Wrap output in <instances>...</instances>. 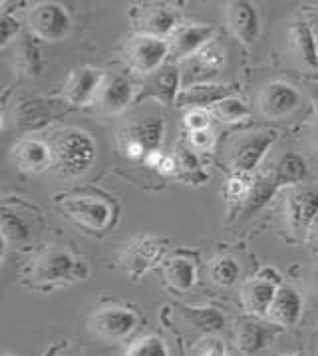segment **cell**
Instances as JSON below:
<instances>
[{"instance_id":"cell-1","label":"cell","mask_w":318,"mask_h":356,"mask_svg":"<svg viewBox=\"0 0 318 356\" xmlns=\"http://www.w3.org/2000/svg\"><path fill=\"white\" fill-rule=\"evenodd\" d=\"M84 277H87L86 263L60 245L44 247L32 257L24 271V279L38 291H52L54 286L82 281Z\"/></svg>"},{"instance_id":"cell-2","label":"cell","mask_w":318,"mask_h":356,"mask_svg":"<svg viewBox=\"0 0 318 356\" xmlns=\"http://www.w3.org/2000/svg\"><path fill=\"white\" fill-rule=\"evenodd\" d=\"M50 147L54 156V168L62 177L84 175L98 156V145L84 129L70 128L58 131Z\"/></svg>"},{"instance_id":"cell-3","label":"cell","mask_w":318,"mask_h":356,"mask_svg":"<svg viewBox=\"0 0 318 356\" xmlns=\"http://www.w3.org/2000/svg\"><path fill=\"white\" fill-rule=\"evenodd\" d=\"M60 209L72 219L76 225L87 231H103L114 221V203L96 195H72L58 200Z\"/></svg>"},{"instance_id":"cell-4","label":"cell","mask_w":318,"mask_h":356,"mask_svg":"<svg viewBox=\"0 0 318 356\" xmlns=\"http://www.w3.org/2000/svg\"><path fill=\"white\" fill-rule=\"evenodd\" d=\"M30 32L46 42H60L72 30V18L58 2H36L26 13Z\"/></svg>"},{"instance_id":"cell-5","label":"cell","mask_w":318,"mask_h":356,"mask_svg":"<svg viewBox=\"0 0 318 356\" xmlns=\"http://www.w3.org/2000/svg\"><path fill=\"white\" fill-rule=\"evenodd\" d=\"M171 56V44L167 38L137 36L126 48V62L131 72L140 76H151L163 68V62Z\"/></svg>"},{"instance_id":"cell-6","label":"cell","mask_w":318,"mask_h":356,"mask_svg":"<svg viewBox=\"0 0 318 356\" xmlns=\"http://www.w3.org/2000/svg\"><path fill=\"white\" fill-rule=\"evenodd\" d=\"M137 323H140L137 314L128 307L106 305L92 313L87 327L103 341H124L137 328Z\"/></svg>"},{"instance_id":"cell-7","label":"cell","mask_w":318,"mask_h":356,"mask_svg":"<svg viewBox=\"0 0 318 356\" xmlns=\"http://www.w3.org/2000/svg\"><path fill=\"white\" fill-rule=\"evenodd\" d=\"M281 286V279L273 269H262L259 275H253L241 286V305L245 314L267 318V313L275 300Z\"/></svg>"},{"instance_id":"cell-8","label":"cell","mask_w":318,"mask_h":356,"mask_svg":"<svg viewBox=\"0 0 318 356\" xmlns=\"http://www.w3.org/2000/svg\"><path fill=\"white\" fill-rule=\"evenodd\" d=\"M131 20L140 36L165 38L179 29V15L167 4H142L131 10Z\"/></svg>"},{"instance_id":"cell-9","label":"cell","mask_w":318,"mask_h":356,"mask_svg":"<svg viewBox=\"0 0 318 356\" xmlns=\"http://www.w3.org/2000/svg\"><path fill=\"white\" fill-rule=\"evenodd\" d=\"M278 134L275 129H265V131H255L246 134L233 147V170L239 173H253L265 159L267 152L273 147Z\"/></svg>"},{"instance_id":"cell-10","label":"cell","mask_w":318,"mask_h":356,"mask_svg":"<svg viewBox=\"0 0 318 356\" xmlns=\"http://www.w3.org/2000/svg\"><path fill=\"white\" fill-rule=\"evenodd\" d=\"M281 328L269 323L267 318L253 316V314H243L237 318L235 325V341L237 348L246 356H253L260 353L269 342L275 339Z\"/></svg>"},{"instance_id":"cell-11","label":"cell","mask_w":318,"mask_h":356,"mask_svg":"<svg viewBox=\"0 0 318 356\" xmlns=\"http://www.w3.org/2000/svg\"><path fill=\"white\" fill-rule=\"evenodd\" d=\"M163 243L156 237H135L122 251V269L130 275L131 279H140L145 271H149L159 259L163 257Z\"/></svg>"},{"instance_id":"cell-12","label":"cell","mask_w":318,"mask_h":356,"mask_svg":"<svg viewBox=\"0 0 318 356\" xmlns=\"http://www.w3.org/2000/svg\"><path fill=\"white\" fill-rule=\"evenodd\" d=\"M285 215L294 235H306L318 217V191L304 187L292 189L285 201Z\"/></svg>"},{"instance_id":"cell-13","label":"cell","mask_w":318,"mask_h":356,"mask_svg":"<svg viewBox=\"0 0 318 356\" xmlns=\"http://www.w3.org/2000/svg\"><path fill=\"white\" fill-rule=\"evenodd\" d=\"M235 84H213V82H197L181 88L175 106L183 110H213L219 102L235 96Z\"/></svg>"},{"instance_id":"cell-14","label":"cell","mask_w":318,"mask_h":356,"mask_svg":"<svg viewBox=\"0 0 318 356\" xmlns=\"http://www.w3.org/2000/svg\"><path fill=\"white\" fill-rule=\"evenodd\" d=\"M106 74L92 66H82L70 72L64 84V102L70 106H87L98 98Z\"/></svg>"},{"instance_id":"cell-15","label":"cell","mask_w":318,"mask_h":356,"mask_svg":"<svg viewBox=\"0 0 318 356\" xmlns=\"http://www.w3.org/2000/svg\"><path fill=\"white\" fill-rule=\"evenodd\" d=\"M301 106V92L287 82H271L259 94V110L271 120L290 115Z\"/></svg>"},{"instance_id":"cell-16","label":"cell","mask_w":318,"mask_h":356,"mask_svg":"<svg viewBox=\"0 0 318 356\" xmlns=\"http://www.w3.org/2000/svg\"><path fill=\"white\" fill-rule=\"evenodd\" d=\"M131 100H133V86L130 78L124 74H112L103 78V84L94 104H98V108L106 114H119L130 106Z\"/></svg>"},{"instance_id":"cell-17","label":"cell","mask_w":318,"mask_h":356,"mask_svg":"<svg viewBox=\"0 0 318 356\" xmlns=\"http://www.w3.org/2000/svg\"><path fill=\"white\" fill-rule=\"evenodd\" d=\"M179 70L175 66H163L156 74L147 76L144 82V90L137 96V100H158L165 106H175V100L181 92Z\"/></svg>"},{"instance_id":"cell-18","label":"cell","mask_w":318,"mask_h":356,"mask_svg":"<svg viewBox=\"0 0 318 356\" xmlns=\"http://www.w3.org/2000/svg\"><path fill=\"white\" fill-rule=\"evenodd\" d=\"M12 156H15L18 170L26 171V173H42L50 165H54L50 143L36 140V138H26L16 143Z\"/></svg>"},{"instance_id":"cell-19","label":"cell","mask_w":318,"mask_h":356,"mask_svg":"<svg viewBox=\"0 0 318 356\" xmlns=\"http://www.w3.org/2000/svg\"><path fill=\"white\" fill-rule=\"evenodd\" d=\"M303 314V297L290 285H281L275 300L267 313V321L278 328H290L299 323Z\"/></svg>"},{"instance_id":"cell-20","label":"cell","mask_w":318,"mask_h":356,"mask_svg":"<svg viewBox=\"0 0 318 356\" xmlns=\"http://www.w3.org/2000/svg\"><path fill=\"white\" fill-rule=\"evenodd\" d=\"M227 24L243 44H253L259 38V13L246 0H233L227 4Z\"/></svg>"},{"instance_id":"cell-21","label":"cell","mask_w":318,"mask_h":356,"mask_svg":"<svg viewBox=\"0 0 318 356\" xmlns=\"http://www.w3.org/2000/svg\"><path fill=\"white\" fill-rule=\"evenodd\" d=\"M213 40V29L205 24H185L179 26L171 34V56L175 60H189L193 54H197L205 44Z\"/></svg>"},{"instance_id":"cell-22","label":"cell","mask_w":318,"mask_h":356,"mask_svg":"<svg viewBox=\"0 0 318 356\" xmlns=\"http://www.w3.org/2000/svg\"><path fill=\"white\" fill-rule=\"evenodd\" d=\"M60 115L58 102L52 100H22L15 108V126L22 129H38L50 124Z\"/></svg>"},{"instance_id":"cell-23","label":"cell","mask_w":318,"mask_h":356,"mask_svg":"<svg viewBox=\"0 0 318 356\" xmlns=\"http://www.w3.org/2000/svg\"><path fill=\"white\" fill-rule=\"evenodd\" d=\"M24 211H20L18 207H10V203L2 205V245H4V253L8 249V245H26L32 241V229L30 221L24 217Z\"/></svg>"},{"instance_id":"cell-24","label":"cell","mask_w":318,"mask_h":356,"mask_svg":"<svg viewBox=\"0 0 318 356\" xmlns=\"http://www.w3.org/2000/svg\"><path fill=\"white\" fill-rule=\"evenodd\" d=\"M227 60V52L225 48L215 40L205 44L197 54L189 58V66L193 68V80H207L209 76L217 74Z\"/></svg>"},{"instance_id":"cell-25","label":"cell","mask_w":318,"mask_h":356,"mask_svg":"<svg viewBox=\"0 0 318 356\" xmlns=\"http://www.w3.org/2000/svg\"><path fill=\"white\" fill-rule=\"evenodd\" d=\"M163 279H165V285L171 291L185 293L195 285L197 269H195L193 261H189L185 257H174L163 265Z\"/></svg>"},{"instance_id":"cell-26","label":"cell","mask_w":318,"mask_h":356,"mask_svg":"<svg viewBox=\"0 0 318 356\" xmlns=\"http://www.w3.org/2000/svg\"><path fill=\"white\" fill-rule=\"evenodd\" d=\"M163 134H165L163 120L159 115H145L137 124H133L128 129V136L126 138L142 143L145 149H147V154H149V152L159 149V145L163 142Z\"/></svg>"},{"instance_id":"cell-27","label":"cell","mask_w":318,"mask_h":356,"mask_svg":"<svg viewBox=\"0 0 318 356\" xmlns=\"http://www.w3.org/2000/svg\"><path fill=\"white\" fill-rule=\"evenodd\" d=\"M175 307L185 316L187 323L205 334H217L225 327V316L213 307H189V305H175Z\"/></svg>"},{"instance_id":"cell-28","label":"cell","mask_w":318,"mask_h":356,"mask_svg":"<svg viewBox=\"0 0 318 356\" xmlns=\"http://www.w3.org/2000/svg\"><path fill=\"white\" fill-rule=\"evenodd\" d=\"M276 189H281L278 184H276L275 175L273 171L271 173H265V175H259L253 184V191L249 195V200L243 205L241 209V219H249L253 215H257L271 201V197L276 193Z\"/></svg>"},{"instance_id":"cell-29","label":"cell","mask_w":318,"mask_h":356,"mask_svg":"<svg viewBox=\"0 0 318 356\" xmlns=\"http://www.w3.org/2000/svg\"><path fill=\"white\" fill-rule=\"evenodd\" d=\"M273 175H275L278 187L294 186V184H301L308 177V165H306L303 156L290 152L276 161Z\"/></svg>"},{"instance_id":"cell-30","label":"cell","mask_w":318,"mask_h":356,"mask_svg":"<svg viewBox=\"0 0 318 356\" xmlns=\"http://www.w3.org/2000/svg\"><path fill=\"white\" fill-rule=\"evenodd\" d=\"M290 40H292V48L294 54L301 58L304 66L308 68H318V46L308 22H299L290 30Z\"/></svg>"},{"instance_id":"cell-31","label":"cell","mask_w":318,"mask_h":356,"mask_svg":"<svg viewBox=\"0 0 318 356\" xmlns=\"http://www.w3.org/2000/svg\"><path fill=\"white\" fill-rule=\"evenodd\" d=\"M253 184H255V179L249 173L233 171L225 181V187H223V193L229 201V205L239 207V211H241L246 200H249V195H251V191H253Z\"/></svg>"},{"instance_id":"cell-32","label":"cell","mask_w":318,"mask_h":356,"mask_svg":"<svg viewBox=\"0 0 318 356\" xmlns=\"http://www.w3.org/2000/svg\"><path fill=\"white\" fill-rule=\"evenodd\" d=\"M209 277L219 286H233L241 277V267L233 257H217L209 265Z\"/></svg>"},{"instance_id":"cell-33","label":"cell","mask_w":318,"mask_h":356,"mask_svg":"<svg viewBox=\"0 0 318 356\" xmlns=\"http://www.w3.org/2000/svg\"><path fill=\"white\" fill-rule=\"evenodd\" d=\"M124 356H169L167 342L156 334H145L131 341Z\"/></svg>"},{"instance_id":"cell-34","label":"cell","mask_w":318,"mask_h":356,"mask_svg":"<svg viewBox=\"0 0 318 356\" xmlns=\"http://www.w3.org/2000/svg\"><path fill=\"white\" fill-rule=\"evenodd\" d=\"M209 112H211V115H215L219 122L235 124V122L245 120L246 115H249V108H246L245 102L231 96V98H227V100L219 102L217 106H215L213 110H209Z\"/></svg>"},{"instance_id":"cell-35","label":"cell","mask_w":318,"mask_h":356,"mask_svg":"<svg viewBox=\"0 0 318 356\" xmlns=\"http://www.w3.org/2000/svg\"><path fill=\"white\" fill-rule=\"evenodd\" d=\"M144 161L149 170L158 171V173H161V175H167V177H169V175H177V173H179L175 156H167V154H163L161 149L149 152V154L145 156Z\"/></svg>"},{"instance_id":"cell-36","label":"cell","mask_w":318,"mask_h":356,"mask_svg":"<svg viewBox=\"0 0 318 356\" xmlns=\"http://www.w3.org/2000/svg\"><path fill=\"white\" fill-rule=\"evenodd\" d=\"M195 356H227V346L215 334H205L195 346Z\"/></svg>"},{"instance_id":"cell-37","label":"cell","mask_w":318,"mask_h":356,"mask_svg":"<svg viewBox=\"0 0 318 356\" xmlns=\"http://www.w3.org/2000/svg\"><path fill=\"white\" fill-rule=\"evenodd\" d=\"M20 64L30 74H36V72L40 70V52L28 40H24V42L20 44Z\"/></svg>"},{"instance_id":"cell-38","label":"cell","mask_w":318,"mask_h":356,"mask_svg":"<svg viewBox=\"0 0 318 356\" xmlns=\"http://www.w3.org/2000/svg\"><path fill=\"white\" fill-rule=\"evenodd\" d=\"M175 161H177L179 173H185V175L199 173V159L195 156V152H191L187 147H177V152H175Z\"/></svg>"},{"instance_id":"cell-39","label":"cell","mask_w":318,"mask_h":356,"mask_svg":"<svg viewBox=\"0 0 318 356\" xmlns=\"http://www.w3.org/2000/svg\"><path fill=\"white\" fill-rule=\"evenodd\" d=\"M183 124H185L189 134L209 129V126H211V112H207V110H187L185 118H183Z\"/></svg>"},{"instance_id":"cell-40","label":"cell","mask_w":318,"mask_h":356,"mask_svg":"<svg viewBox=\"0 0 318 356\" xmlns=\"http://www.w3.org/2000/svg\"><path fill=\"white\" fill-rule=\"evenodd\" d=\"M18 32H20L18 20L12 18L10 15H6V13H2V16H0V46L2 48L8 46V44L15 40Z\"/></svg>"},{"instance_id":"cell-41","label":"cell","mask_w":318,"mask_h":356,"mask_svg":"<svg viewBox=\"0 0 318 356\" xmlns=\"http://www.w3.org/2000/svg\"><path fill=\"white\" fill-rule=\"evenodd\" d=\"M215 136L211 129H201V131H191L189 134V145L193 152H207L213 147Z\"/></svg>"},{"instance_id":"cell-42","label":"cell","mask_w":318,"mask_h":356,"mask_svg":"<svg viewBox=\"0 0 318 356\" xmlns=\"http://www.w3.org/2000/svg\"><path fill=\"white\" fill-rule=\"evenodd\" d=\"M308 283H310V289L318 295V267L310 271V277H308Z\"/></svg>"},{"instance_id":"cell-43","label":"cell","mask_w":318,"mask_h":356,"mask_svg":"<svg viewBox=\"0 0 318 356\" xmlns=\"http://www.w3.org/2000/svg\"><path fill=\"white\" fill-rule=\"evenodd\" d=\"M308 136H310V145L318 152V122L310 128V134H308Z\"/></svg>"},{"instance_id":"cell-44","label":"cell","mask_w":318,"mask_h":356,"mask_svg":"<svg viewBox=\"0 0 318 356\" xmlns=\"http://www.w3.org/2000/svg\"><path fill=\"white\" fill-rule=\"evenodd\" d=\"M308 26H310V32H312V36H315V40H317L318 46V16H315V18L308 22Z\"/></svg>"},{"instance_id":"cell-45","label":"cell","mask_w":318,"mask_h":356,"mask_svg":"<svg viewBox=\"0 0 318 356\" xmlns=\"http://www.w3.org/2000/svg\"><path fill=\"white\" fill-rule=\"evenodd\" d=\"M308 235H310L312 239H317L318 241V217L315 219V223H312V227H310V231H308Z\"/></svg>"},{"instance_id":"cell-46","label":"cell","mask_w":318,"mask_h":356,"mask_svg":"<svg viewBox=\"0 0 318 356\" xmlns=\"http://www.w3.org/2000/svg\"><path fill=\"white\" fill-rule=\"evenodd\" d=\"M312 102H315V108H317V114H318V92H312Z\"/></svg>"},{"instance_id":"cell-47","label":"cell","mask_w":318,"mask_h":356,"mask_svg":"<svg viewBox=\"0 0 318 356\" xmlns=\"http://www.w3.org/2000/svg\"><path fill=\"white\" fill-rule=\"evenodd\" d=\"M275 356H306L304 353H292V355H275Z\"/></svg>"},{"instance_id":"cell-48","label":"cell","mask_w":318,"mask_h":356,"mask_svg":"<svg viewBox=\"0 0 318 356\" xmlns=\"http://www.w3.org/2000/svg\"><path fill=\"white\" fill-rule=\"evenodd\" d=\"M6 356H12V355H6Z\"/></svg>"},{"instance_id":"cell-49","label":"cell","mask_w":318,"mask_h":356,"mask_svg":"<svg viewBox=\"0 0 318 356\" xmlns=\"http://www.w3.org/2000/svg\"><path fill=\"white\" fill-rule=\"evenodd\" d=\"M317 356H318V353H317Z\"/></svg>"}]
</instances>
